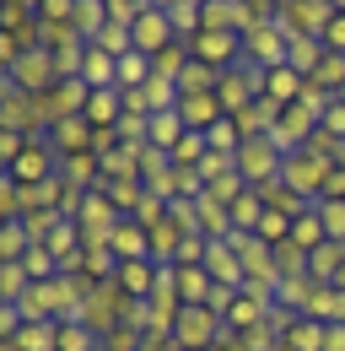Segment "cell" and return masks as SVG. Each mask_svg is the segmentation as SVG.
Instances as JSON below:
<instances>
[{"label": "cell", "mask_w": 345, "mask_h": 351, "mask_svg": "<svg viewBox=\"0 0 345 351\" xmlns=\"http://www.w3.org/2000/svg\"><path fill=\"white\" fill-rule=\"evenodd\" d=\"M221 335H227V324H221V313L205 308V303L178 308V319H172V346L178 351H216Z\"/></svg>", "instance_id": "cell-1"}, {"label": "cell", "mask_w": 345, "mask_h": 351, "mask_svg": "<svg viewBox=\"0 0 345 351\" xmlns=\"http://www.w3.org/2000/svg\"><path fill=\"white\" fill-rule=\"evenodd\" d=\"M340 16V0H281L275 22L292 33V38H324V27Z\"/></svg>", "instance_id": "cell-2"}, {"label": "cell", "mask_w": 345, "mask_h": 351, "mask_svg": "<svg viewBox=\"0 0 345 351\" xmlns=\"http://www.w3.org/2000/svg\"><path fill=\"white\" fill-rule=\"evenodd\" d=\"M259 97H264V71L259 65H232V71H221V82H216V103H221V114H243V108H254Z\"/></svg>", "instance_id": "cell-3"}, {"label": "cell", "mask_w": 345, "mask_h": 351, "mask_svg": "<svg viewBox=\"0 0 345 351\" xmlns=\"http://www.w3.org/2000/svg\"><path fill=\"white\" fill-rule=\"evenodd\" d=\"M286 168V152L270 141V135H254V141H243V152H238V173L248 189H270L275 178Z\"/></svg>", "instance_id": "cell-4"}, {"label": "cell", "mask_w": 345, "mask_h": 351, "mask_svg": "<svg viewBox=\"0 0 345 351\" xmlns=\"http://www.w3.org/2000/svg\"><path fill=\"white\" fill-rule=\"evenodd\" d=\"M281 11V5H275ZM243 60L259 65V71H275V65H286L292 60V33L281 27V22H259L254 33L243 38Z\"/></svg>", "instance_id": "cell-5"}, {"label": "cell", "mask_w": 345, "mask_h": 351, "mask_svg": "<svg viewBox=\"0 0 345 351\" xmlns=\"http://www.w3.org/2000/svg\"><path fill=\"white\" fill-rule=\"evenodd\" d=\"M5 82H11V87H22L27 97H49L54 82H60V65H54V54L38 44V49H27V54L16 60V71H11Z\"/></svg>", "instance_id": "cell-6"}, {"label": "cell", "mask_w": 345, "mask_h": 351, "mask_svg": "<svg viewBox=\"0 0 345 351\" xmlns=\"http://www.w3.org/2000/svg\"><path fill=\"white\" fill-rule=\"evenodd\" d=\"M5 173L16 178L22 189H38V184H49V178H60V152L49 146V135H33L27 152L16 157V168H5Z\"/></svg>", "instance_id": "cell-7"}, {"label": "cell", "mask_w": 345, "mask_h": 351, "mask_svg": "<svg viewBox=\"0 0 345 351\" xmlns=\"http://www.w3.org/2000/svg\"><path fill=\"white\" fill-rule=\"evenodd\" d=\"M129 38H135V49L140 54H168L172 44H178V33H172V22H168V5L162 0H146V11H140V22L129 27Z\"/></svg>", "instance_id": "cell-8"}, {"label": "cell", "mask_w": 345, "mask_h": 351, "mask_svg": "<svg viewBox=\"0 0 345 351\" xmlns=\"http://www.w3.org/2000/svg\"><path fill=\"white\" fill-rule=\"evenodd\" d=\"M189 60L211 65L216 76H221V71L243 65V38H238V33H221V27H205V33H200V38L189 44Z\"/></svg>", "instance_id": "cell-9"}, {"label": "cell", "mask_w": 345, "mask_h": 351, "mask_svg": "<svg viewBox=\"0 0 345 351\" xmlns=\"http://www.w3.org/2000/svg\"><path fill=\"white\" fill-rule=\"evenodd\" d=\"M0 130H16V135H43L38 97H27L22 87H11L5 76H0Z\"/></svg>", "instance_id": "cell-10"}, {"label": "cell", "mask_w": 345, "mask_h": 351, "mask_svg": "<svg viewBox=\"0 0 345 351\" xmlns=\"http://www.w3.org/2000/svg\"><path fill=\"white\" fill-rule=\"evenodd\" d=\"M43 135H49V146L60 152V162H65V157H86V152H97V130L86 125L81 114H76V119H60V125H49Z\"/></svg>", "instance_id": "cell-11"}, {"label": "cell", "mask_w": 345, "mask_h": 351, "mask_svg": "<svg viewBox=\"0 0 345 351\" xmlns=\"http://www.w3.org/2000/svg\"><path fill=\"white\" fill-rule=\"evenodd\" d=\"M205 270H211L216 287H232V292H243V260H238V249H232V238H211L205 243Z\"/></svg>", "instance_id": "cell-12"}, {"label": "cell", "mask_w": 345, "mask_h": 351, "mask_svg": "<svg viewBox=\"0 0 345 351\" xmlns=\"http://www.w3.org/2000/svg\"><path fill=\"white\" fill-rule=\"evenodd\" d=\"M81 119H86L97 135H114L119 125H125V92H119V87L92 92V97H86V108H81Z\"/></svg>", "instance_id": "cell-13"}, {"label": "cell", "mask_w": 345, "mask_h": 351, "mask_svg": "<svg viewBox=\"0 0 345 351\" xmlns=\"http://www.w3.org/2000/svg\"><path fill=\"white\" fill-rule=\"evenodd\" d=\"M157 281H162V265H157V260H125V265H119V276H114V287L125 292L129 303H146V298L157 292Z\"/></svg>", "instance_id": "cell-14"}, {"label": "cell", "mask_w": 345, "mask_h": 351, "mask_svg": "<svg viewBox=\"0 0 345 351\" xmlns=\"http://www.w3.org/2000/svg\"><path fill=\"white\" fill-rule=\"evenodd\" d=\"M108 249L119 254V265H125V260H151V232H146L135 217H125L114 232H108Z\"/></svg>", "instance_id": "cell-15"}, {"label": "cell", "mask_w": 345, "mask_h": 351, "mask_svg": "<svg viewBox=\"0 0 345 351\" xmlns=\"http://www.w3.org/2000/svg\"><path fill=\"white\" fill-rule=\"evenodd\" d=\"M168 5V22L178 33V44H194L205 33V0H162Z\"/></svg>", "instance_id": "cell-16"}, {"label": "cell", "mask_w": 345, "mask_h": 351, "mask_svg": "<svg viewBox=\"0 0 345 351\" xmlns=\"http://www.w3.org/2000/svg\"><path fill=\"white\" fill-rule=\"evenodd\" d=\"M302 92H307V76H297L292 65L264 71V97H270L275 108H292V103H302Z\"/></svg>", "instance_id": "cell-17"}, {"label": "cell", "mask_w": 345, "mask_h": 351, "mask_svg": "<svg viewBox=\"0 0 345 351\" xmlns=\"http://www.w3.org/2000/svg\"><path fill=\"white\" fill-rule=\"evenodd\" d=\"M211 298H216L211 270H205V265H178V303L183 308H194V303L211 308Z\"/></svg>", "instance_id": "cell-18"}, {"label": "cell", "mask_w": 345, "mask_h": 351, "mask_svg": "<svg viewBox=\"0 0 345 351\" xmlns=\"http://www.w3.org/2000/svg\"><path fill=\"white\" fill-rule=\"evenodd\" d=\"M183 135H189V125L178 119V108H168V114H151V125H146V146H157V152H178L183 146Z\"/></svg>", "instance_id": "cell-19"}, {"label": "cell", "mask_w": 345, "mask_h": 351, "mask_svg": "<svg viewBox=\"0 0 345 351\" xmlns=\"http://www.w3.org/2000/svg\"><path fill=\"white\" fill-rule=\"evenodd\" d=\"M307 276H313L318 287H340V276H345V243H324L318 254H307Z\"/></svg>", "instance_id": "cell-20"}, {"label": "cell", "mask_w": 345, "mask_h": 351, "mask_svg": "<svg viewBox=\"0 0 345 351\" xmlns=\"http://www.w3.org/2000/svg\"><path fill=\"white\" fill-rule=\"evenodd\" d=\"M81 82H86L92 92L119 87V60H114V54H103V49L92 44V49H86V60H81Z\"/></svg>", "instance_id": "cell-21"}, {"label": "cell", "mask_w": 345, "mask_h": 351, "mask_svg": "<svg viewBox=\"0 0 345 351\" xmlns=\"http://www.w3.org/2000/svg\"><path fill=\"white\" fill-rule=\"evenodd\" d=\"M292 243H297L302 254H318L324 243H329V232H324V217H318V200L302 211L297 221H292Z\"/></svg>", "instance_id": "cell-22"}, {"label": "cell", "mask_w": 345, "mask_h": 351, "mask_svg": "<svg viewBox=\"0 0 345 351\" xmlns=\"http://www.w3.org/2000/svg\"><path fill=\"white\" fill-rule=\"evenodd\" d=\"M27 249H33L27 221H22V217L0 221V265H22V260H27Z\"/></svg>", "instance_id": "cell-23"}, {"label": "cell", "mask_w": 345, "mask_h": 351, "mask_svg": "<svg viewBox=\"0 0 345 351\" xmlns=\"http://www.w3.org/2000/svg\"><path fill=\"white\" fill-rule=\"evenodd\" d=\"M178 119L189 125V130H211L216 119H221V103H216V92H205V97H178Z\"/></svg>", "instance_id": "cell-24"}, {"label": "cell", "mask_w": 345, "mask_h": 351, "mask_svg": "<svg viewBox=\"0 0 345 351\" xmlns=\"http://www.w3.org/2000/svg\"><path fill=\"white\" fill-rule=\"evenodd\" d=\"M324 330H329L324 319H313V313H302L297 324H292V330L281 335V346H292V351H324Z\"/></svg>", "instance_id": "cell-25"}, {"label": "cell", "mask_w": 345, "mask_h": 351, "mask_svg": "<svg viewBox=\"0 0 345 351\" xmlns=\"http://www.w3.org/2000/svg\"><path fill=\"white\" fill-rule=\"evenodd\" d=\"M205 141H211V152H221V157H238L248 135H243V125H238L232 114H221V119H216L211 130H205Z\"/></svg>", "instance_id": "cell-26"}, {"label": "cell", "mask_w": 345, "mask_h": 351, "mask_svg": "<svg viewBox=\"0 0 345 351\" xmlns=\"http://www.w3.org/2000/svg\"><path fill=\"white\" fill-rule=\"evenodd\" d=\"M324 54H329V49H324V38H292V60H286V65H292L297 76H307V82H313V76H318V65H324Z\"/></svg>", "instance_id": "cell-27"}, {"label": "cell", "mask_w": 345, "mask_h": 351, "mask_svg": "<svg viewBox=\"0 0 345 351\" xmlns=\"http://www.w3.org/2000/svg\"><path fill=\"white\" fill-rule=\"evenodd\" d=\"M60 351H103V335L86 319H60Z\"/></svg>", "instance_id": "cell-28"}, {"label": "cell", "mask_w": 345, "mask_h": 351, "mask_svg": "<svg viewBox=\"0 0 345 351\" xmlns=\"http://www.w3.org/2000/svg\"><path fill=\"white\" fill-rule=\"evenodd\" d=\"M103 27H108V0H76V33L86 44H97Z\"/></svg>", "instance_id": "cell-29"}, {"label": "cell", "mask_w": 345, "mask_h": 351, "mask_svg": "<svg viewBox=\"0 0 345 351\" xmlns=\"http://www.w3.org/2000/svg\"><path fill=\"white\" fill-rule=\"evenodd\" d=\"M216 82H221V76H216L211 65H200V60H189V71L178 76V92H183V97H205V92H216Z\"/></svg>", "instance_id": "cell-30"}, {"label": "cell", "mask_w": 345, "mask_h": 351, "mask_svg": "<svg viewBox=\"0 0 345 351\" xmlns=\"http://www.w3.org/2000/svg\"><path fill=\"white\" fill-rule=\"evenodd\" d=\"M27 287H33L27 265H0V303H22V298H27Z\"/></svg>", "instance_id": "cell-31"}, {"label": "cell", "mask_w": 345, "mask_h": 351, "mask_svg": "<svg viewBox=\"0 0 345 351\" xmlns=\"http://www.w3.org/2000/svg\"><path fill=\"white\" fill-rule=\"evenodd\" d=\"M313 87H324L329 97H340V92H345V54H324V65H318Z\"/></svg>", "instance_id": "cell-32"}, {"label": "cell", "mask_w": 345, "mask_h": 351, "mask_svg": "<svg viewBox=\"0 0 345 351\" xmlns=\"http://www.w3.org/2000/svg\"><path fill=\"white\" fill-rule=\"evenodd\" d=\"M205 152H211V141H205L200 130H189V135H183V146L172 152V168H200V162H205Z\"/></svg>", "instance_id": "cell-33"}, {"label": "cell", "mask_w": 345, "mask_h": 351, "mask_svg": "<svg viewBox=\"0 0 345 351\" xmlns=\"http://www.w3.org/2000/svg\"><path fill=\"white\" fill-rule=\"evenodd\" d=\"M22 265H27V276H33V281H54V276H65V270H60V260H54V254H49L43 243H33Z\"/></svg>", "instance_id": "cell-34"}, {"label": "cell", "mask_w": 345, "mask_h": 351, "mask_svg": "<svg viewBox=\"0 0 345 351\" xmlns=\"http://www.w3.org/2000/svg\"><path fill=\"white\" fill-rule=\"evenodd\" d=\"M211 195L221 200V206H232L238 195H248V184H243V173H227V178H216V184H211Z\"/></svg>", "instance_id": "cell-35"}, {"label": "cell", "mask_w": 345, "mask_h": 351, "mask_svg": "<svg viewBox=\"0 0 345 351\" xmlns=\"http://www.w3.org/2000/svg\"><path fill=\"white\" fill-rule=\"evenodd\" d=\"M324 49H329V54H345V0H340V16L324 27Z\"/></svg>", "instance_id": "cell-36"}, {"label": "cell", "mask_w": 345, "mask_h": 351, "mask_svg": "<svg viewBox=\"0 0 345 351\" xmlns=\"http://www.w3.org/2000/svg\"><path fill=\"white\" fill-rule=\"evenodd\" d=\"M318 130L335 135V141H345V103H340V97L329 103V114H324V125H318Z\"/></svg>", "instance_id": "cell-37"}, {"label": "cell", "mask_w": 345, "mask_h": 351, "mask_svg": "<svg viewBox=\"0 0 345 351\" xmlns=\"http://www.w3.org/2000/svg\"><path fill=\"white\" fill-rule=\"evenodd\" d=\"M324 200H345V168L329 173V189H324Z\"/></svg>", "instance_id": "cell-38"}, {"label": "cell", "mask_w": 345, "mask_h": 351, "mask_svg": "<svg viewBox=\"0 0 345 351\" xmlns=\"http://www.w3.org/2000/svg\"><path fill=\"white\" fill-rule=\"evenodd\" d=\"M340 103H345V92H340Z\"/></svg>", "instance_id": "cell-39"}]
</instances>
